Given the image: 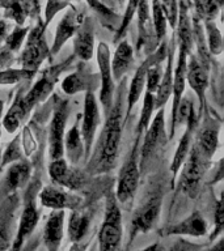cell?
Segmentation results:
<instances>
[{
  "instance_id": "1",
  "label": "cell",
  "mask_w": 224,
  "mask_h": 251,
  "mask_svg": "<svg viewBox=\"0 0 224 251\" xmlns=\"http://www.w3.org/2000/svg\"><path fill=\"white\" fill-rule=\"evenodd\" d=\"M123 114V98L115 100V103L108 113L105 127L102 131L100 158L96 165V173H105L113 168L117 161L118 149L122 135V115Z\"/></svg>"
},
{
  "instance_id": "2",
  "label": "cell",
  "mask_w": 224,
  "mask_h": 251,
  "mask_svg": "<svg viewBox=\"0 0 224 251\" xmlns=\"http://www.w3.org/2000/svg\"><path fill=\"white\" fill-rule=\"evenodd\" d=\"M100 250L110 251L119 247L122 241V215L115 194H109L101 229L98 233Z\"/></svg>"
},
{
  "instance_id": "3",
  "label": "cell",
  "mask_w": 224,
  "mask_h": 251,
  "mask_svg": "<svg viewBox=\"0 0 224 251\" xmlns=\"http://www.w3.org/2000/svg\"><path fill=\"white\" fill-rule=\"evenodd\" d=\"M182 165L184 168L181 166L182 170L178 186L189 196H196L200 180L203 178L206 166L208 165V160L204 158L199 149L196 148V145H193V148L189 149L188 156Z\"/></svg>"
},
{
  "instance_id": "4",
  "label": "cell",
  "mask_w": 224,
  "mask_h": 251,
  "mask_svg": "<svg viewBox=\"0 0 224 251\" xmlns=\"http://www.w3.org/2000/svg\"><path fill=\"white\" fill-rule=\"evenodd\" d=\"M45 29L46 25L39 23L33 30L28 31L29 34H27L28 39L25 42V47L20 56V63L25 70L37 72L43 60L49 56L47 43L45 39Z\"/></svg>"
},
{
  "instance_id": "5",
  "label": "cell",
  "mask_w": 224,
  "mask_h": 251,
  "mask_svg": "<svg viewBox=\"0 0 224 251\" xmlns=\"http://www.w3.org/2000/svg\"><path fill=\"white\" fill-rule=\"evenodd\" d=\"M138 147H139V135H138L135 144L133 147L131 154L126 162L122 165L119 178H118L117 192L115 198L119 203H127L135 195L139 183V165H138Z\"/></svg>"
},
{
  "instance_id": "6",
  "label": "cell",
  "mask_w": 224,
  "mask_h": 251,
  "mask_svg": "<svg viewBox=\"0 0 224 251\" xmlns=\"http://www.w3.org/2000/svg\"><path fill=\"white\" fill-rule=\"evenodd\" d=\"M74 56H71L67 62H63L59 66L51 67L47 71H45L42 75V77L39 78L38 81L35 82L34 85L31 86V89L27 93V96H23L24 103L27 107L28 113H30L31 109L35 105H38L39 102H42L43 100H46V97L53 92L55 85V81L58 80L60 74L66 70L68 64L72 62Z\"/></svg>"
},
{
  "instance_id": "7",
  "label": "cell",
  "mask_w": 224,
  "mask_h": 251,
  "mask_svg": "<svg viewBox=\"0 0 224 251\" xmlns=\"http://www.w3.org/2000/svg\"><path fill=\"white\" fill-rule=\"evenodd\" d=\"M208 60L203 52L190 56L186 62V81L199 100V114L203 110L204 93L208 86Z\"/></svg>"
},
{
  "instance_id": "8",
  "label": "cell",
  "mask_w": 224,
  "mask_h": 251,
  "mask_svg": "<svg viewBox=\"0 0 224 251\" xmlns=\"http://www.w3.org/2000/svg\"><path fill=\"white\" fill-rule=\"evenodd\" d=\"M98 123H100V110H98L97 100L94 97L93 89H88L84 98V113H83L82 131H80L85 158L89 157Z\"/></svg>"
},
{
  "instance_id": "9",
  "label": "cell",
  "mask_w": 224,
  "mask_h": 251,
  "mask_svg": "<svg viewBox=\"0 0 224 251\" xmlns=\"http://www.w3.org/2000/svg\"><path fill=\"white\" fill-rule=\"evenodd\" d=\"M97 63L101 75V93L100 102L104 106V111L108 113L112 109L114 102V78L110 66V51L105 42H100L97 49Z\"/></svg>"
},
{
  "instance_id": "10",
  "label": "cell",
  "mask_w": 224,
  "mask_h": 251,
  "mask_svg": "<svg viewBox=\"0 0 224 251\" xmlns=\"http://www.w3.org/2000/svg\"><path fill=\"white\" fill-rule=\"evenodd\" d=\"M67 101H62L55 107L49 131V156L50 160L62 158L64 154V131L67 122Z\"/></svg>"
},
{
  "instance_id": "11",
  "label": "cell",
  "mask_w": 224,
  "mask_h": 251,
  "mask_svg": "<svg viewBox=\"0 0 224 251\" xmlns=\"http://www.w3.org/2000/svg\"><path fill=\"white\" fill-rule=\"evenodd\" d=\"M49 176L59 187L80 190L86 180L85 174L78 168H70L64 158L53 160L49 165Z\"/></svg>"
},
{
  "instance_id": "12",
  "label": "cell",
  "mask_w": 224,
  "mask_h": 251,
  "mask_svg": "<svg viewBox=\"0 0 224 251\" xmlns=\"http://www.w3.org/2000/svg\"><path fill=\"white\" fill-rule=\"evenodd\" d=\"M167 56V43H164L163 46H160V49L156 51V54L151 55L148 58L145 59L144 62L141 63L140 67L138 68L135 75H134L133 80H131V85H130L129 89V96H127V110H126L125 115V123L127 122L130 117V113L131 110L135 106L139 98H140L141 93H143V89L145 86V76H147V70L148 67L152 64V63H160V60L163 58Z\"/></svg>"
},
{
  "instance_id": "13",
  "label": "cell",
  "mask_w": 224,
  "mask_h": 251,
  "mask_svg": "<svg viewBox=\"0 0 224 251\" xmlns=\"http://www.w3.org/2000/svg\"><path fill=\"white\" fill-rule=\"evenodd\" d=\"M161 201V196L153 194L138 208L131 223V238H134L138 233H145L152 229L160 215Z\"/></svg>"
},
{
  "instance_id": "14",
  "label": "cell",
  "mask_w": 224,
  "mask_h": 251,
  "mask_svg": "<svg viewBox=\"0 0 224 251\" xmlns=\"http://www.w3.org/2000/svg\"><path fill=\"white\" fill-rule=\"evenodd\" d=\"M167 135H165V122H164V109H157V113L153 118L152 123L149 122L148 127L145 129V136L140 151V166L147 162L149 157L165 144Z\"/></svg>"
},
{
  "instance_id": "15",
  "label": "cell",
  "mask_w": 224,
  "mask_h": 251,
  "mask_svg": "<svg viewBox=\"0 0 224 251\" xmlns=\"http://www.w3.org/2000/svg\"><path fill=\"white\" fill-rule=\"evenodd\" d=\"M189 52L190 49L186 46L180 45V51H178V60L177 66L173 71V84H172V96H173V105H172V121H170V131H169V137L174 136L176 132V114L178 105H180L182 93L185 90V82H186V62H188Z\"/></svg>"
},
{
  "instance_id": "16",
  "label": "cell",
  "mask_w": 224,
  "mask_h": 251,
  "mask_svg": "<svg viewBox=\"0 0 224 251\" xmlns=\"http://www.w3.org/2000/svg\"><path fill=\"white\" fill-rule=\"evenodd\" d=\"M39 200L43 207L51 209H78L82 204V198L72 195L70 192L64 191L62 188L55 186L43 187L39 192Z\"/></svg>"
},
{
  "instance_id": "17",
  "label": "cell",
  "mask_w": 224,
  "mask_h": 251,
  "mask_svg": "<svg viewBox=\"0 0 224 251\" xmlns=\"http://www.w3.org/2000/svg\"><path fill=\"white\" fill-rule=\"evenodd\" d=\"M83 21H84V15L76 11L75 8L67 12L64 17L60 20L58 27H56V34H55L54 43H53V47H51L50 51L51 56L58 54L59 50L63 47V45L71 37H74L79 27L82 26Z\"/></svg>"
},
{
  "instance_id": "18",
  "label": "cell",
  "mask_w": 224,
  "mask_h": 251,
  "mask_svg": "<svg viewBox=\"0 0 224 251\" xmlns=\"http://www.w3.org/2000/svg\"><path fill=\"white\" fill-rule=\"evenodd\" d=\"M38 217V209L35 207L33 188H30V190L28 191L27 203L24 205L23 213H21V217H20L19 230H17L15 245H13L15 249H20L24 241L31 234V231L34 230V227L37 226Z\"/></svg>"
},
{
  "instance_id": "19",
  "label": "cell",
  "mask_w": 224,
  "mask_h": 251,
  "mask_svg": "<svg viewBox=\"0 0 224 251\" xmlns=\"http://www.w3.org/2000/svg\"><path fill=\"white\" fill-rule=\"evenodd\" d=\"M75 34V55L82 60H90L94 51V33L92 23H89V20L84 19L82 26L79 27Z\"/></svg>"
},
{
  "instance_id": "20",
  "label": "cell",
  "mask_w": 224,
  "mask_h": 251,
  "mask_svg": "<svg viewBox=\"0 0 224 251\" xmlns=\"http://www.w3.org/2000/svg\"><path fill=\"white\" fill-rule=\"evenodd\" d=\"M63 225H64V211L54 209L49 216L43 231V242L49 250H56L62 242Z\"/></svg>"
},
{
  "instance_id": "21",
  "label": "cell",
  "mask_w": 224,
  "mask_h": 251,
  "mask_svg": "<svg viewBox=\"0 0 224 251\" xmlns=\"http://www.w3.org/2000/svg\"><path fill=\"white\" fill-rule=\"evenodd\" d=\"M196 119H198V115L193 114L189 117V119L186 121V131H185L184 136L181 137L180 144L177 147V151L174 153V157H173L172 165H170V170H172V184H174V179H176L177 174L180 172L181 166L184 164L185 158L188 156L189 149H190V144H192V136H193V129L196 125Z\"/></svg>"
},
{
  "instance_id": "22",
  "label": "cell",
  "mask_w": 224,
  "mask_h": 251,
  "mask_svg": "<svg viewBox=\"0 0 224 251\" xmlns=\"http://www.w3.org/2000/svg\"><path fill=\"white\" fill-rule=\"evenodd\" d=\"M167 234L172 235H193L200 237L206 234V223L199 212H194L192 215L182 220L181 223L168 227Z\"/></svg>"
},
{
  "instance_id": "23",
  "label": "cell",
  "mask_w": 224,
  "mask_h": 251,
  "mask_svg": "<svg viewBox=\"0 0 224 251\" xmlns=\"http://www.w3.org/2000/svg\"><path fill=\"white\" fill-rule=\"evenodd\" d=\"M167 67H165L164 75L160 77L159 86H157L156 93H155V109L164 107V105L168 102L170 94H172V84H173V43L172 49L167 51Z\"/></svg>"
},
{
  "instance_id": "24",
  "label": "cell",
  "mask_w": 224,
  "mask_h": 251,
  "mask_svg": "<svg viewBox=\"0 0 224 251\" xmlns=\"http://www.w3.org/2000/svg\"><path fill=\"white\" fill-rule=\"evenodd\" d=\"M134 62L133 47L130 46L129 42L122 41L118 45L115 54L113 56V60H110L112 66V74H113L114 80H121L122 76L130 70V67Z\"/></svg>"
},
{
  "instance_id": "25",
  "label": "cell",
  "mask_w": 224,
  "mask_h": 251,
  "mask_svg": "<svg viewBox=\"0 0 224 251\" xmlns=\"http://www.w3.org/2000/svg\"><path fill=\"white\" fill-rule=\"evenodd\" d=\"M1 7L5 8V17L15 20L21 25L29 13L37 11L35 0H0Z\"/></svg>"
},
{
  "instance_id": "26",
  "label": "cell",
  "mask_w": 224,
  "mask_h": 251,
  "mask_svg": "<svg viewBox=\"0 0 224 251\" xmlns=\"http://www.w3.org/2000/svg\"><path fill=\"white\" fill-rule=\"evenodd\" d=\"M31 166L28 161L23 158L16 162H12V166L8 169L5 176V183L9 190H17L25 186L28 179L30 178Z\"/></svg>"
},
{
  "instance_id": "27",
  "label": "cell",
  "mask_w": 224,
  "mask_h": 251,
  "mask_svg": "<svg viewBox=\"0 0 224 251\" xmlns=\"http://www.w3.org/2000/svg\"><path fill=\"white\" fill-rule=\"evenodd\" d=\"M28 110L25 107V103H24L23 94H17L13 105L9 107L8 113L5 114L3 122H1V127L7 129V132L13 133L15 131H17V128L21 125V122L25 119V117L28 115Z\"/></svg>"
},
{
  "instance_id": "28",
  "label": "cell",
  "mask_w": 224,
  "mask_h": 251,
  "mask_svg": "<svg viewBox=\"0 0 224 251\" xmlns=\"http://www.w3.org/2000/svg\"><path fill=\"white\" fill-rule=\"evenodd\" d=\"M218 143H219V129L216 127H206L198 133L196 145L204 158L210 161L215 153Z\"/></svg>"
},
{
  "instance_id": "29",
  "label": "cell",
  "mask_w": 224,
  "mask_h": 251,
  "mask_svg": "<svg viewBox=\"0 0 224 251\" xmlns=\"http://www.w3.org/2000/svg\"><path fill=\"white\" fill-rule=\"evenodd\" d=\"M64 152L67 153L68 160L72 164H76L80 157L84 154V144H83L82 133L78 125H74L64 137Z\"/></svg>"
},
{
  "instance_id": "30",
  "label": "cell",
  "mask_w": 224,
  "mask_h": 251,
  "mask_svg": "<svg viewBox=\"0 0 224 251\" xmlns=\"http://www.w3.org/2000/svg\"><path fill=\"white\" fill-rule=\"evenodd\" d=\"M89 216L85 212L74 209L68 220V237L72 242H80L89 227Z\"/></svg>"
},
{
  "instance_id": "31",
  "label": "cell",
  "mask_w": 224,
  "mask_h": 251,
  "mask_svg": "<svg viewBox=\"0 0 224 251\" xmlns=\"http://www.w3.org/2000/svg\"><path fill=\"white\" fill-rule=\"evenodd\" d=\"M62 89L66 94L80 93L83 90L92 89L90 88V76L88 74H84L82 71H78L75 74L68 75L63 80Z\"/></svg>"
},
{
  "instance_id": "32",
  "label": "cell",
  "mask_w": 224,
  "mask_h": 251,
  "mask_svg": "<svg viewBox=\"0 0 224 251\" xmlns=\"http://www.w3.org/2000/svg\"><path fill=\"white\" fill-rule=\"evenodd\" d=\"M149 7L148 0H139L138 5V15H139V41H138V50L147 42L149 37Z\"/></svg>"
},
{
  "instance_id": "33",
  "label": "cell",
  "mask_w": 224,
  "mask_h": 251,
  "mask_svg": "<svg viewBox=\"0 0 224 251\" xmlns=\"http://www.w3.org/2000/svg\"><path fill=\"white\" fill-rule=\"evenodd\" d=\"M178 37H180V45L186 46L192 50L193 46V30L189 21L188 9L184 3H181L180 9V21H178Z\"/></svg>"
},
{
  "instance_id": "34",
  "label": "cell",
  "mask_w": 224,
  "mask_h": 251,
  "mask_svg": "<svg viewBox=\"0 0 224 251\" xmlns=\"http://www.w3.org/2000/svg\"><path fill=\"white\" fill-rule=\"evenodd\" d=\"M153 110H155V93L151 90L145 89L144 101H143V107H141L140 113V121L137 127V135L140 136V133L147 129L149 122H151V117H152Z\"/></svg>"
},
{
  "instance_id": "35",
  "label": "cell",
  "mask_w": 224,
  "mask_h": 251,
  "mask_svg": "<svg viewBox=\"0 0 224 251\" xmlns=\"http://www.w3.org/2000/svg\"><path fill=\"white\" fill-rule=\"evenodd\" d=\"M35 75L34 71L25 70H1L0 71V85H12V84H17V82L25 81V80H30Z\"/></svg>"
},
{
  "instance_id": "36",
  "label": "cell",
  "mask_w": 224,
  "mask_h": 251,
  "mask_svg": "<svg viewBox=\"0 0 224 251\" xmlns=\"http://www.w3.org/2000/svg\"><path fill=\"white\" fill-rule=\"evenodd\" d=\"M204 26L207 31V45L208 50L212 55H220L223 51V41H222V33L216 27L215 23H212V20H206Z\"/></svg>"
},
{
  "instance_id": "37",
  "label": "cell",
  "mask_w": 224,
  "mask_h": 251,
  "mask_svg": "<svg viewBox=\"0 0 224 251\" xmlns=\"http://www.w3.org/2000/svg\"><path fill=\"white\" fill-rule=\"evenodd\" d=\"M152 12L156 41L161 42L167 34V17H165V13L163 11V7H161L160 0H152Z\"/></svg>"
},
{
  "instance_id": "38",
  "label": "cell",
  "mask_w": 224,
  "mask_h": 251,
  "mask_svg": "<svg viewBox=\"0 0 224 251\" xmlns=\"http://www.w3.org/2000/svg\"><path fill=\"white\" fill-rule=\"evenodd\" d=\"M138 5H139V0H130L129 4H127V8H126L121 25H119L118 30L115 31V35H114V42L115 43L125 37L126 30H127V27H129L130 23H131V20H133L134 15H135V12H137Z\"/></svg>"
},
{
  "instance_id": "39",
  "label": "cell",
  "mask_w": 224,
  "mask_h": 251,
  "mask_svg": "<svg viewBox=\"0 0 224 251\" xmlns=\"http://www.w3.org/2000/svg\"><path fill=\"white\" fill-rule=\"evenodd\" d=\"M23 158L21 153V145H20V136H17L8 144L5 152L3 153V160H1V166H7L8 164L16 162Z\"/></svg>"
},
{
  "instance_id": "40",
  "label": "cell",
  "mask_w": 224,
  "mask_h": 251,
  "mask_svg": "<svg viewBox=\"0 0 224 251\" xmlns=\"http://www.w3.org/2000/svg\"><path fill=\"white\" fill-rule=\"evenodd\" d=\"M28 31H29V27H17L16 30H13L11 34L8 35L7 39H5V47L8 50L16 51L20 50V47L23 46L24 39L27 37Z\"/></svg>"
},
{
  "instance_id": "41",
  "label": "cell",
  "mask_w": 224,
  "mask_h": 251,
  "mask_svg": "<svg viewBox=\"0 0 224 251\" xmlns=\"http://www.w3.org/2000/svg\"><path fill=\"white\" fill-rule=\"evenodd\" d=\"M160 3L165 13V17H167V21H169L170 26L176 27L177 16H178L177 0H160Z\"/></svg>"
},
{
  "instance_id": "42",
  "label": "cell",
  "mask_w": 224,
  "mask_h": 251,
  "mask_svg": "<svg viewBox=\"0 0 224 251\" xmlns=\"http://www.w3.org/2000/svg\"><path fill=\"white\" fill-rule=\"evenodd\" d=\"M222 7V0H202V12L207 20L215 19Z\"/></svg>"
},
{
  "instance_id": "43",
  "label": "cell",
  "mask_w": 224,
  "mask_h": 251,
  "mask_svg": "<svg viewBox=\"0 0 224 251\" xmlns=\"http://www.w3.org/2000/svg\"><path fill=\"white\" fill-rule=\"evenodd\" d=\"M223 200H222V198H220L219 200H218V203H216V208H215V231L212 233L211 235H210V239H214L218 237V234H219L220 231H222V229H223L224 226V213H223Z\"/></svg>"
},
{
  "instance_id": "44",
  "label": "cell",
  "mask_w": 224,
  "mask_h": 251,
  "mask_svg": "<svg viewBox=\"0 0 224 251\" xmlns=\"http://www.w3.org/2000/svg\"><path fill=\"white\" fill-rule=\"evenodd\" d=\"M70 0H49L46 7V21H45V25H49V23L51 21V19L54 17V15L58 11H60L62 8H64L67 5Z\"/></svg>"
},
{
  "instance_id": "45",
  "label": "cell",
  "mask_w": 224,
  "mask_h": 251,
  "mask_svg": "<svg viewBox=\"0 0 224 251\" xmlns=\"http://www.w3.org/2000/svg\"><path fill=\"white\" fill-rule=\"evenodd\" d=\"M86 1H89L90 7L93 8L94 11L97 12V13H100L101 15V17H104V19H106L108 21H112V23H114L113 20L117 19V16L114 15L113 12L110 11L109 8H106L104 4L101 3V1H98V0H86Z\"/></svg>"
},
{
  "instance_id": "46",
  "label": "cell",
  "mask_w": 224,
  "mask_h": 251,
  "mask_svg": "<svg viewBox=\"0 0 224 251\" xmlns=\"http://www.w3.org/2000/svg\"><path fill=\"white\" fill-rule=\"evenodd\" d=\"M13 60H15L13 51L8 50L7 47H4V49L0 50V71L8 68V67L11 66Z\"/></svg>"
},
{
  "instance_id": "47",
  "label": "cell",
  "mask_w": 224,
  "mask_h": 251,
  "mask_svg": "<svg viewBox=\"0 0 224 251\" xmlns=\"http://www.w3.org/2000/svg\"><path fill=\"white\" fill-rule=\"evenodd\" d=\"M24 148L27 154H30L31 151L35 148V143H31V135L28 128L24 129Z\"/></svg>"
},
{
  "instance_id": "48",
  "label": "cell",
  "mask_w": 224,
  "mask_h": 251,
  "mask_svg": "<svg viewBox=\"0 0 224 251\" xmlns=\"http://www.w3.org/2000/svg\"><path fill=\"white\" fill-rule=\"evenodd\" d=\"M5 35H7V24L4 21H0V45L3 43Z\"/></svg>"
},
{
  "instance_id": "49",
  "label": "cell",
  "mask_w": 224,
  "mask_h": 251,
  "mask_svg": "<svg viewBox=\"0 0 224 251\" xmlns=\"http://www.w3.org/2000/svg\"><path fill=\"white\" fill-rule=\"evenodd\" d=\"M3 101H0V118H1V113H3Z\"/></svg>"
},
{
  "instance_id": "50",
  "label": "cell",
  "mask_w": 224,
  "mask_h": 251,
  "mask_svg": "<svg viewBox=\"0 0 224 251\" xmlns=\"http://www.w3.org/2000/svg\"><path fill=\"white\" fill-rule=\"evenodd\" d=\"M0 137H1V118H0Z\"/></svg>"
},
{
  "instance_id": "51",
  "label": "cell",
  "mask_w": 224,
  "mask_h": 251,
  "mask_svg": "<svg viewBox=\"0 0 224 251\" xmlns=\"http://www.w3.org/2000/svg\"><path fill=\"white\" fill-rule=\"evenodd\" d=\"M117 1H119V4H122V1H123V0H117Z\"/></svg>"
}]
</instances>
